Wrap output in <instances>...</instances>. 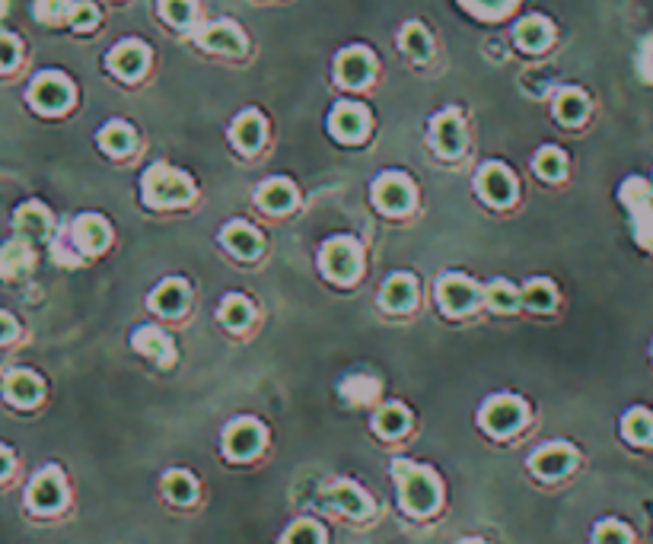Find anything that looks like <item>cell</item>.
I'll return each mask as SVG.
<instances>
[{
    "mask_svg": "<svg viewBox=\"0 0 653 544\" xmlns=\"http://www.w3.org/2000/svg\"><path fill=\"white\" fill-rule=\"evenodd\" d=\"M395 478H399V494H402V503L408 506L411 513H431L434 506L440 503V484L437 478L431 475L427 468H418L411 462H395L392 465Z\"/></svg>",
    "mask_w": 653,
    "mask_h": 544,
    "instance_id": "6da1fadb",
    "label": "cell"
},
{
    "mask_svg": "<svg viewBox=\"0 0 653 544\" xmlns=\"http://www.w3.org/2000/svg\"><path fill=\"white\" fill-rule=\"evenodd\" d=\"M192 195H195L192 182H188L182 172L169 169L163 163L150 166L144 175V198L153 207H182L192 201Z\"/></svg>",
    "mask_w": 653,
    "mask_h": 544,
    "instance_id": "7a4b0ae2",
    "label": "cell"
},
{
    "mask_svg": "<svg viewBox=\"0 0 653 544\" xmlns=\"http://www.w3.org/2000/svg\"><path fill=\"white\" fill-rule=\"evenodd\" d=\"M319 265L335 284H351L360 274V252L351 239H332V242H325Z\"/></svg>",
    "mask_w": 653,
    "mask_h": 544,
    "instance_id": "3957f363",
    "label": "cell"
},
{
    "mask_svg": "<svg viewBox=\"0 0 653 544\" xmlns=\"http://www.w3.org/2000/svg\"><path fill=\"white\" fill-rule=\"evenodd\" d=\"M526 420V408H523V401L520 398H491L485 411H481V424H485L488 433L494 436H510V433H517L520 424Z\"/></svg>",
    "mask_w": 653,
    "mask_h": 544,
    "instance_id": "277c9868",
    "label": "cell"
},
{
    "mask_svg": "<svg viewBox=\"0 0 653 544\" xmlns=\"http://www.w3.org/2000/svg\"><path fill=\"white\" fill-rule=\"evenodd\" d=\"M71 83H67L64 77L58 74H42L36 83H32V90H29V99L36 109L42 112H61L67 109V102H71Z\"/></svg>",
    "mask_w": 653,
    "mask_h": 544,
    "instance_id": "5b68a950",
    "label": "cell"
},
{
    "mask_svg": "<svg viewBox=\"0 0 653 544\" xmlns=\"http://www.w3.org/2000/svg\"><path fill=\"white\" fill-rule=\"evenodd\" d=\"M622 198L631 207L634 223H638V239L647 249H653V210H650V195H647V185L641 179H631L622 188Z\"/></svg>",
    "mask_w": 653,
    "mask_h": 544,
    "instance_id": "8992f818",
    "label": "cell"
},
{
    "mask_svg": "<svg viewBox=\"0 0 653 544\" xmlns=\"http://www.w3.org/2000/svg\"><path fill=\"white\" fill-rule=\"evenodd\" d=\"M437 300L450 315H462V312H469L475 306L478 290H475L472 280L459 277V274H446L440 280V287H437Z\"/></svg>",
    "mask_w": 653,
    "mask_h": 544,
    "instance_id": "52a82bcc",
    "label": "cell"
},
{
    "mask_svg": "<svg viewBox=\"0 0 653 544\" xmlns=\"http://www.w3.org/2000/svg\"><path fill=\"white\" fill-rule=\"evenodd\" d=\"M262 443H265V433L255 420H236L227 430V436H223V446H227L233 459H252L262 449Z\"/></svg>",
    "mask_w": 653,
    "mask_h": 544,
    "instance_id": "ba28073f",
    "label": "cell"
},
{
    "mask_svg": "<svg viewBox=\"0 0 653 544\" xmlns=\"http://www.w3.org/2000/svg\"><path fill=\"white\" fill-rule=\"evenodd\" d=\"M367 125H370L367 109L354 102H341L329 118V128L338 140H360L367 134Z\"/></svg>",
    "mask_w": 653,
    "mask_h": 544,
    "instance_id": "9c48e42d",
    "label": "cell"
},
{
    "mask_svg": "<svg viewBox=\"0 0 653 544\" xmlns=\"http://www.w3.org/2000/svg\"><path fill=\"white\" fill-rule=\"evenodd\" d=\"M373 201L380 204L386 214H402V210L411 207V185L408 179H402V175H383L380 182L373 185Z\"/></svg>",
    "mask_w": 653,
    "mask_h": 544,
    "instance_id": "30bf717a",
    "label": "cell"
},
{
    "mask_svg": "<svg viewBox=\"0 0 653 544\" xmlns=\"http://www.w3.org/2000/svg\"><path fill=\"white\" fill-rule=\"evenodd\" d=\"M147 48L141 42H122V45H115L112 48V55H109V67H112V74L115 77H122V80H134V77H141L144 74V67H147Z\"/></svg>",
    "mask_w": 653,
    "mask_h": 544,
    "instance_id": "8fae6325",
    "label": "cell"
},
{
    "mask_svg": "<svg viewBox=\"0 0 653 544\" xmlns=\"http://www.w3.org/2000/svg\"><path fill=\"white\" fill-rule=\"evenodd\" d=\"M574 468V449L567 443H552L532 455V471L542 478H561Z\"/></svg>",
    "mask_w": 653,
    "mask_h": 544,
    "instance_id": "7c38bea8",
    "label": "cell"
},
{
    "mask_svg": "<svg viewBox=\"0 0 653 544\" xmlns=\"http://www.w3.org/2000/svg\"><path fill=\"white\" fill-rule=\"evenodd\" d=\"M338 80L345 83V86H364L370 77H373V58H370V51L364 48H348V51H341L338 55Z\"/></svg>",
    "mask_w": 653,
    "mask_h": 544,
    "instance_id": "4fadbf2b",
    "label": "cell"
},
{
    "mask_svg": "<svg viewBox=\"0 0 653 544\" xmlns=\"http://www.w3.org/2000/svg\"><path fill=\"white\" fill-rule=\"evenodd\" d=\"M29 503L36 506V510L42 513H51V510H58V506L64 503V481L55 468H48L42 471V475L32 481L29 487Z\"/></svg>",
    "mask_w": 653,
    "mask_h": 544,
    "instance_id": "5bb4252c",
    "label": "cell"
},
{
    "mask_svg": "<svg viewBox=\"0 0 653 544\" xmlns=\"http://www.w3.org/2000/svg\"><path fill=\"white\" fill-rule=\"evenodd\" d=\"M478 188H481V195H485L497 207H504V204L513 201V179H510V172L504 166H497V163H488L485 169H481Z\"/></svg>",
    "mask_w": 653,
    "mask_h": 544,
    "instance_id": "9a60e30c",
    "label": "cell"
},
{
    "mask_svg": "<svg viewBox=\"0 0 653 544\" xmlns=\"http://www.w3.org/2000/svg\"><path fill=\"white\" fill-rule=\"evenodd\" d=\"M201 45L211 51H223V55H243L246 39L233 23H214L208 32L201 35Z\"/></svg>",
    "mask_w": 653,
    "mask_h": 544,
    "instance_id": "2e32d148",
    "label": "cell"
},
{
    "mask_svg": "<svg viewBox=\"0 0 653 544\" xmlns=\"http://www.w3.org/2000/svg\"><path fill=\"white\" fill-rule=\"evenodd\" d=\"M415 296H418L415 277L395 274V277L386 280V287H383V306L392 309V312H405V309L415 306Z\"/></svg>",
    "mask_w": 653,
    "mask_h": 544,
    "instance_id": "e0dca14e",
    "label": "cell"
},
{
    "mask_svg": "<svg viewBox=\"0 0 653 544\" xmlns=\"http://www.w3.org/2000/svg\"><path fill=\"white\" fill-rule=\"evenodd\" d=\"M259 204L268 210V214H284L297 204V188L287 179H271L259 188Z\"/></svg>",
    "mask_w": 653,
    "mask_h": 544,
    "instance_id": "ac0fdd59",
    "label": "cell"
},
{
    "mask_svg": "<svg viewBox=\"0 0 653 544\" xmlns=\"http://www.w3.org/2000/svg\"><path fill=\"white\" fill-rule=\"evenodd\" d=\"M74 236L80 242L83 252H102L109 245V226L102 217H93V214H83L74 226Z\"/></svg>",
    "mask_w": 653,
    "mask_h": 544,
    "instance_id": "d6986e66",
    "label": "cell"
},
{
    "mask_svg": "<svg viewBox=\"0 0 653 544\" xmlns=\"http://www.w3.org/2000/svg\"><path fill=\"white\" fill-rule=\"evenodd\" d=\"M434 144L443 156H456L462 150V121L456 112H443L434 121Z\"/></svg>",
    "mask_w": 653,
    "mask_h": 544,
    "instance_id": "ffe728a7",
    "label": "cell"
},
{
    "mask_svg": "<svg viewBox=\"0 0 653 544\" xmlns=\"http://www.w3.org/2000/svg\"><path fill=\"white\" fill-rule=\"evenodd\" d=\"M233 140H236V147L239 150H259L262 147V140H265V121L259 112H243L236 118V125H233Z\"/></svg>",
    "mask_w": 653,
    "mask_h": 544,
    "instance_id": "44dd1931",
    "label": "cell"
},
{
    "mask_svg": "<svg viewBox=\"0 0 653 544\" xmlns=\"http://www.w3.org/2000/svg\"><path fill=\"white\" fill-rule=\"evenodd\" d=\"M325 500H329L332 506H338V510H345L348 516H357V519L370 516V500L360 494L354 484H335V487H329V490H325Z\"/></svg>",
    "mask_w": 653,
    "mask_h": 544,
    "instance_id": "7402d4cb",
    "label": "cell"
},
{
    "mask_svg": "<svg viewBox=\"0 0 653 544\" xmlns=\"http://www.w3.org/2000/svg\"><path fill=\"white\" fill-rule=\"evenodd\" d=\"M185 303H188V287L182 284V280H163L150 296V306L163 315H179L185 309Z\"/></svg>",
    "mask_w": 653,
    "mask_h": 544,
    "instance_id": "603a6c76",
    "label": "cell"
},
{
    "mask_svg": "<svg viewBox=\"0 0 653 544\" xmlns=\"http://www.w3.org/2000/svg\"><path fill=\"white\" fill-rule=\"evenodd\" d=\"M223 242H227L239 258H255L262 252L259 233H255L252 226H246V223H230L227 230H223Z\"/></svg>",
    "mask_w": 653,
    "mask_h": 544,
    "instance_id": "cb8c5ba5",
    "label": "cell"
},
{
    "mask_svg": "<svg viewBox=\"0 0 653 544\" xmlns=\"http://www.w3.org/2000/svg\"><path fill=\"white\" fill-rule=\"evenodd\" d=\"M517 45L526 51H542L548 42H552V26H548L542 16H526V20L517 26Z\"/></svg>",
    "mask_w": 653,
    "mask_h": 544,
    "instance_id": "d4e9b609",
    "label": "cell"
},
{
    "mask_svg": "<svg viewBox=\"0 0 653 544\" xmlns=\"http://www.w3.org/2000/svg\"><path fill=\"white\" fill-rule=\"evenodd\" d=\"M134 347L141 350L144 357H153V360H160V363L173 360V347H169V338L163 335L160 328H141V331H134Z\"/></svg>",
    "mask_w": 653,
    "mask_h": 544,
    "instance_id": "484cf974",
    "label": "cell"
},
{
    "mask_svg": "<svg viewBox=\"0 0 653 544\" xmlns=\"http://www.w3.org/2000/svg\"><path fill=\"white\" fill-rule=\"evenodd\" d=\"M7 395L16 401V405L29 408V405H36V401L42 398V382H39V376L20 370V373H13L7 379Z\"/></svg>",
    "mask_w": 653,
    "mask_h": 544,
    "instance_id": "4316f807",
    "label": "cell"
},
{
    "mask_svg": "<svg viewBox=\"0 0 653 544\" xmlns=\"http://www.w3.org/2000/svg\"><path fill=\"white\" fill-rule=\"evenodd\" d=\"M48 226H51V220H48V214H45V207L26 204V207L16 210V230H20L23 236L42 239V236H48Z\"/></svg>",
    "mask_w": 653,
    "mask_h": 544,
    "instance_id": "83f0119b",
    "label": "cell"
},
{
    "mask_svg": "<svg viewBox=\"0 0 653 544\" xmlns=\"http://www.w3.org/2000/svg\"><path fill=\"white\" fill-rule=\"evenodd\" d=\"M99 144H102V150L112 153V156H125L134 147V131L128 125H122V121H112V125L102 128Z\"/></svg>",
    "mask_w": 653,
    "mask_h": 544,
    "instance_id": "f1b7e54d",
    "label": "cell"
},
{
    "mask_svg": "<svg viewBox=\"0 0 653 544\" xmlns=\"http://www.w3.org/2000/svg\"><path fill=\"white\" fill-rule=\"evenodd\" d=\"M29 265H32V255L23 242H7L0 249V274L4 277H20L29 271Z\"/></svg>",
    "mask_w": 653,
    "mask_h": 544,
    "instance_id": "f546056e",
    "label": "cell"
},
{
    "mask_svg": "<svg viewBox=\"0 0 653 544\" xmlns=\"http://www.w3.org/2000/svg\"><path fill=\"white\" fill-rule=\"evenodd\" d=\"M555 287L548 284V280H529V284L523 287L520 293V303H526L529 309H536V312H548L555 306Z\"/></svg>",
    "mask_w": 653,
    "mask_h": 544,
    "instance_id": "4dcf8cb0",
    "label": "cell"
},
{
    "mask_svg": "<svg viewBox=\"0 0 653 544\" xmlns=\"http://www.w3.org/2000/svg\"><path fill=\"white\" fill-rule=\"evenodd\" d=\"M555 112L564 125H580L583 115H587V99L577 90H564L558 99H555Z\"/></svg>",
    "mask_w": 653,
    "mask_h": 544,
    "instance_id": "1f68e13d",
    "label": "cell"
},
{
    "mask_svg": "<svg viewBox=\"0 0 653 544\" xmlns=\"http://www.w3.org/2000/svg\"><path fill=\"white\" fill-rule=\"evenodd\" d=\"M622 430H625V436L631 443H653V417L644 408L628 411Z\"/></svg>",
    "mask_w": 653,
    "mask_h": 544,
    "instance_id": "d6a6232c",
    "label": "cell"
},
{
    "mask_svg": "<svg viewBox=\"0 0 653 544\" xmlns=\"http://www.w3.org/2000/svg\"><path fill=\"white\" fill-rule=\"evenodd\" d=\"M402 48H405L415 61H427V58H431V35L424 32V26L408 23V26L402 29Z\"/></svg>",
    "mask_w": 653,
    "mask_h": 544,
    "instance_id": "836d02e7",
    "label": "cell"
},
{
    "mask_svg": "<svg viewBox=\"0 0 653 544\" xmlns=\"http://www.w3.org/2000/svg\"><path fill=\"white\" fill-rule=\"evenodd\" d=\"M249 319H252V306L243 300V296H227L223 300V306H220V322L227 325V328H246L249 325Z\"/></svg>",
    "mask_w": 653,
    "mask_h": 544,
    "instance_id": "e575fe53",
    "label": "cell"
},
{
    "mask_svg": "<svg viewBox=\"0 0 653 544\" xmlns=\"http://www.w3.org/2000/svg\"><path fill=\"white\" fill-rule=\"evenodd\" d=\"M485 300L494 312H513L520 306V293L513 290L507 280H494V284L485 290Z\"/></svg>",
    "mask_w": 653,
    "mask_h": 544,
    "instance_id": "d590c367",
    "label": "cell"
},
{
    "mask_svg": "<svg viewBox=\"0 0 653 544\" xmlns=\"http://www.w3.org/2000/svg\"><path fill=\"white\" fill-rule=\"evenodd\" d=\"M163 490H166V497H169V500H176V503H192L198 487H195L192 475H185V471H169L166 481H163Z\"/></svg>",
    "mask_w": 653,
    "mask_h": 544,
    "instance_id": "8d00e7d4",
    "label": "cell"
},
{
    "mask_svg": "<svg viewBox=\"0 0 653 544\" xmlns=\"http://www.w3.org/2000/svg\"><path fill=\"white\" fill-rule=\"evenodd\" d=\"M376 430H380L383 436H399L408 430V411L402 405H386L380 414H376Z\"/></svg>",
    "mask_w": 653,
    "mask_h": 544,
    "instance_id": "74e56055",
    "label": "cell"
},
{
    "mask_svg": "<svg viewBox=\"0 0 653 544\" xmlns=\"http://www.w3.org/2000/svg\"><path fill=\"white\" fill-rule=\"evenodd\" d=\"M564 166H567V163H564V153L555 150V147H545V150H539V156H536V172L542 175V179H548V182L561 179Z\"/></svg>",
    "mask_w": 653,
    "mask_h": 544,
    "instance_id": "f35d334b",
    "label": "cell"
},
{
    "mask_svg": "<svg viewBox=\"0 0 653 544\" xmlns=\"http://www.w3.org/2000/svg\"><path fill=\"white\" fill-rule=\"evenodd\" d=\"M160 13H163L166 23L188 26L195 16V0H160Z\"/></svg>",
    "mask_w": 653,
    "mask_h": 544,
    "instance_id": "ab89813d",
    "label": "cell"
},
{
    "mask_svg": "<svg viewBox=\"0 0 653 544\" xmlns=\"http://www.w3.org/2000/svg\"><path fill=\"white\" fill-rule=\"evenodd\" d=\"M71 10H74L71 0H36V16H39L42 23L71 20Z\"/></svg>",
    "mask_w": 653,
    "mask_h": 544,
    "instance_id": "60d3db41",
    "label": "cell"
},
{
    "mask_svg": "<svg viewBox=\"0 0 653 544\" xmlns=\"http://www.w3.org/2000/svg\"><path fill=\"white\" fill-rule=\"evenodd\" d=\"M345 392L351 401H357V405H364V401H373L376 398V392H380V385H376L373 379H367V376H354V379H348L345 382Z\"/></svg>",
    "mask_w": 653,
    "mask_h": 544,
    "instance_id": "b9f144b4",
    "label": "cell"
},
{
    "mask_svg": "<svg viewBox=\"0 0 653 544\" xmlns=\"http://www.w3.org/2000/svg\"><path fill=\"white\" fill-rule=\"evenodd\" d=\"M284 544H322V529L316 522H297V525H290V532L284 535Z\"/></svg>",
    "mask_w": 653,
    "mask_h": 544,
    "instance_id": "7bdbcfd3",
    "label": "cell"
},
{
    "mask_svg": "<svg viewBox=\"0 0 653 544\" xmlns=\"http://www.w3.org/2000/svg\"><path fill=\"white\" fill-rule=\"evenodd\" d=\"M631 535L625 525H618V522H603V525H596V535H593V544H628Z\"/></svg>",
    "mask_w": 653,
    "mask_h": 544,
    "instance_id": "ee69618b",
    "label": "cell"
},
{
    "mask_svg": "<svg viewBox=\"0 0 653 544\" xmlns=\"http://www.w3.org/2000/svg\"><path fill=\"white\" fill-rule=\"evenodd\" d=\"M462 4L481 16H501L513 7V0H462Z\"/></svg>",
    "mask_w": 653,
    "mask_h": 544,
    "instance_id": "f6af8a7d",
    "label": "cell"
},
{
    "mask_svg": "<svg viewBox=\"0 0 653 544\" xmlns=\"http://www.w3.org/2000/svg\"><path fill=\"white\" fill-rule=\"evenodd\" d=\"M96 20H99V13H96L93 4H87V0L74 4V10H71V26H74V29H93Z\"/></svg>",
    "mask_w": 653,
    "mask_h": 544,
    "instance_id": "bcb514c9",
    "label": "cell"
},
{
    "mask_svg": "<svg viewBox=\"0 0 653 544\" xmlns=\"http://www.w3.org/2000/svg\"><path fill=\"white\" fill-rule=\"evenodd\" d=\"M20 61V42L13 39V35H0V67H13Z\"/></svg>",
    "mask_w": 653,
    "mask_h": 544,
    "instance_id": "7dc6e473",
    "label": "cell"
},
{
    "mask_svg": "<svg viewBox=\"0 0 653 544\" xmlns=\"http://www.w3.org/2000/svg\"><path fill=\"white\" fill-rule=\"evenodd\" d=\"M13 331H16L13 319H10V315H4V312H0V341H7V338L13 335Z\"/></svg>",
    "mask_w": 653,
    "mask_h": 544,
    "instance_id": "c3c4849f",
    "label": "cell"
},
{
    "mask_svg": "<svg viewBox=\"0 0 653 544\" xmlns=\"http://www.w3.org/2000/svg\"><path fill=\"white\" fill-rule=\"evenodd\" d=\"M641 67H644V77L653 80V42L644 48V58H641Z\"/></svg>",
    "mask_w": 653,
    "mask_h": 544,
    "instance_id": "681fc988",
    "label": "cell"
},
{
    "mask_svg": "<svg viewBox=\"0 0 653 544\" xmlns=\"http://www.w3.org/2000/svg\"><path fill=\"white\" fill-rule=\"evenodd\" d=\"M10 465H13V459H10V452H7V449H0V478H4V475H7V471H10Z\"/></svg>",
    "mask_w": 653,
    "mask_h": 544,
    "instance_id": "f907efd6",
    "label": "cell"
},
{
    "mask_svg": "<svg viewBox=\"0 0 653 544\" xmlns=\"http://www.w3.org/2000/svg\"><path fill=\"white\" fill-rule=\"evenodd\" d=\"M462 544H481V541H462Z\"/></svg>",
    "mask_w": 653,
    "mask_h": 544,
    "instance_id": "816d5d0a",
    "label": "cell"
}]
</instances>
